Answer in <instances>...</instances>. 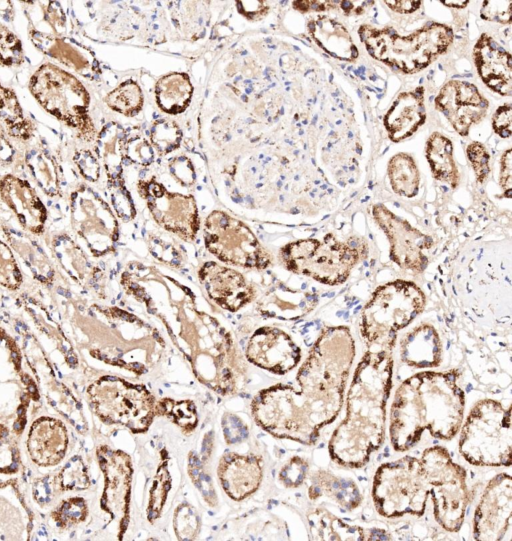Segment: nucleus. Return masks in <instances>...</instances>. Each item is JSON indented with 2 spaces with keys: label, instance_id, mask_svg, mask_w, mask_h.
<instances>
[{
  "label": "nucleus",
  "instance_id": "1",
  "mask_svg": "<svg viewBox=\"0 0 512 541\" xmlns=\"http://www.w3.org/2000/svg\"><path fill=\"white\" fill-rule=\"evenodd\" d=\"M393 347L367 351L358 363L347 395L345 419L334 431L329 450L339 464L360 467L385 435L386 402L392 385Z\"/></svg>",
  "mask_w": 512,
  "mask_h": 541
},
{
  "label": "nucleus",
  "instance_id": "2",
  "mask_svg": "<svg viewBox=\"0 0 512 541\" xmlns=\"http://www.w3.org/2000/svg\"><path fill=\"white\" fill-rule=\"evenodd\" d=\"M455 371H426L406 379L396 390L390 414V438L397 451L411 448L424 430L451 439L464 413V394Z\"/></svg>",
  "mask_w": 512,
  "mask_h": 541
},
{
  "label": "nucleus",
  "instance_id": "3",
  "mask_svg": "<svg viewBox=\"0 0 512 541\" xmlns=\"http://www.w3.org/2000/svg\"><path fill=\"white\" fill-rule=\"evenodd\" d=\"M355 357V344L346 326L325 328L298 373L300 395L312 408H341Z\"/></svg>",
  "mask_w": 512,
  "mask_h": 541
},
{
  "label": "nucleus",
  "instance_id": "4",
  "mask_svg": "<svg viewBox=\"0 0 512 541\" xmlns=\"http://www.w3.org/2000/svg\"><path fill=\"white\" fill-rule=\"evenodd\" d=\"M358 34L373 58L406 74L429 66L448 49L454 37L448 25L436 22L406 36L392 27L377 29L369 25H362Z\"/></svg>",
  "mask_w": 512,
  "mask_h": 541
},
{
  "label": "nucleus",
  "instance_id": "5",
  "mask_svg": "<svg viewBox=\"0 0 512 541\" xmlns=\"http://www.w3.org/2000/svg\"><path fill=\"white\" fill-rule=\"evenodd\" d=\"M425 305V294L414 282L397 279L379 286L361 312L362 337L370 346L394 347L397 332Z\"/></svg>",
  "mask_w": 512,
  "mask_h": 541
},
{
  "label": "nucleus",
  "instance_id": "6",
  "mask_svg": "<svg viewBox=\"0 0 512 541\" xmlns=\"http://www.w3.org/2000/svg\"><path fill=\"white\" fill-rule=\"evenodd\" d=\"M459 449L471 464L509 466L512 460L511 408L491 399L477 402L462 427Z\"/></svg>",
  "mask_w": 512,
  "mask_h": 541
},
{
  "label": "nucleus",
  "instance_id": "7",
  "mask_svg": "<svg viewBox=\"0 0 512 541\" xmlns=\"http://www.w3.org/2000/svg\"><path fill=\"white\" fill-rule=\"evenodd\" d=\"M432 488L421 459L404 457L379 467L374 477L373 499L384 516L421 515Z\"/></svg>",
  "mask_w": 512,
  "mask_h": 541
},
{
  "label": "nucleus",
  "instance_id": "8",
  "mask_svg": "<svg viewBox=\"0 0 512 541\" xmlns=\"http://www.w3.org/2000/svg\"><path fill=\"white\" fill-rule=\"evenodd\" d=\"M29 88L46 111L77 130L82 137H93L94 128L88 116L89 95L77 78L47 63L32 75Z\"/></svg>",
  "mask_w": 512,
  "mask_h": 541
},
{
  "label": "nucleus",
  "instance_id": "9",
  "mask_svg": "<svg viewBox=\"0 0 512 541\" xmlns=\"http://www.w3.org/2000/svg\"><path fill=\"white\" fill-rule=\"evenodd\" d=\"M361 257L359 247L331 234L322 240H300L283 249L290 270L331 286L345 282Z\"/></svg>",
  "mask_w": 512,
  "mask_h": 541
},
{
  "label": "nucleus",
  "instance_id": "10",
  "mask_svg": "<svg viewBox=\"0 0 512 541\" xmlns=\"http://www.w3.org/2000/svg\"><path fill=\"white\" fill-rule=\"evenodd\" d=\"M421 460L433 485L431 496L437 521L449 531L458 530L467 505L464 470L439 446L425 450Z\"/></svg>",
  "mask_w": 512,
  "mask_h": 541
},
{
  "label": "nucleus",
  "instance_id": "11",
  "mask_svg": "<svg viewBox=\"0 0 512 541\" xmlns=\"http://www.w3.org/2000/svg\"><path fill=\"white\" fill-rule=\"evenodd\" d=\"M372 215L388 238L392 261L402 269L423 272L428 264L425 252L431 247L432 239L383 204L374 205Z\"/></svg>",
  "mask_w": 512,
  "mask_h": 541
},
{
  "label": "nucleus",
  "instance_id": "12",
  "mask_svg": "<svg viewBox=\"0 0 512 541\" xmlns=\"http://www.w3.org/2000/svg\"><path fill=\"white\" fill-rule=\"evenodd\" d=\"M512 479L508 474L495 476L487 485L474 516L477 540H504L512 525Z\"/></svg>",
  "mask_w": 512,
  "mask_h": 541
},
{
  "label": "nucleus",
  "instance_id": "13",
  "mask_svg": "<svg viewBox=\"0 0 512 541\" xmlns=\"http://www.w3.org/2000/svg\"><path fill=\"white\" fill-rule=\"evenodd\" d=\"M435 107L459 135L467 136L470 127L486 116L489 102L472 83L450 80L439 90Z\"/></svg>",
  "mask_w": 512,
  "mask_h": 541
},
{
  "label": "nucleus",
  "instance_id": "14",
  "mask_svg": "<svg viewBox=\"0 0 512 541\" xmlns=\"http://www.w3.org/2000/svg\"><path fill=\"white\" fill-rule=\"evenodd\" d=\"M473 59L482 81L502 96L512 93V59L488 34L483 33L473 48Z\"/></svg>",
  "mask_w": 512,
  "mask_h": 541
},
{
  "label": "nucleus",
  "instance_id": "15",
  "mask_svg": "<svg viewBox=\"0 0 512 541\" xmlns=\"http://www.w3.org/2000/svg\"><path fill=\"white\" fill-rule=\"evenodd\" d=\"M426 120L424 90L418 87L400 93L383 118V124L393 142L413 135Z\"/></svg>",
  "mask_w": 512,
  "mask_h": 541
},
{
  "label": "nucleus",
  "instance_id": "16",
  "mask_svg": "<svg viewBox=\"0 0 512 541\" xmlns=\"http://www.w3.org/2000/svg\"><path fill=\"white\" fill-rule=\"evenodd\" d=\"M3 200L14 210L23 226L41 232L46 220V209L30 185L13 176H6L0 183Z\"/></svg>",
  "mask_w": 512,
  "mask_h": 541
},
{
  "label": "nucleus",
  "instance_id": "17",
  "mask_svg": "<svg viewBox=\"0 0 512 541\" xmlns=\"http://www.w3.org/2000/svg\"><path fill=\"white\" fill-rule=\"evenodd\" d=\"M404 363L415 368H433L441 362V341L433 326L421 324L406 333L400 342Z\"/></svg>",
  "mask_w": 512,
  "mask_h": 541
},
{
  "label": "nucleus",
  "instance_id": "18",
  "mask_svg": "<svg viewBox=\"0 0 512 541\" xmlns=\"http://www.w3.org/2000/svg\"><path fill=\"white\" fill-rule=\"evenodd\" d=\"M311 37L327 54L342 61H355L359 52L347 28L326 15H319L308 24Z\"/></svg>",
  "mask_w": 512,
  "mask_h": 541
},
{
  "label": "nucleus",
  "instance_id": "19",
  "mask_svg": "<svg viewBox=\"0 0 512 541\" xmlns=\"http://www.w3.org/2000/svg\"><path fill=\"white\" fill-rule=\"evenodd\" d=\"M219 476L227 493L240 499L257 488L261 469L254 459L235 455L225 458L219 468Z\"/></svg>",
  "mask_w": 512,
  "mask_h": 541
},
{
  "label": "nucleus",
  "instance_id": "20",
  "mask_svg": "<svg viewBox=\"0 0 512 541\" xmlns=\"http://www.w3.org/2000/svg\"><path fill=\"white\" fill-rule=\"evenodd\" d=\"M32 41L40 50L79 73L84 74L92 67L88 53L66 38L34 32Z\"/></svg>",
  "mask_w": 512,
  "mask_h": 541
},
{
  "label": "nucleus",
  "instance_id": "21",
  "mask_svg": "<svg viewBox=\"0 0 512 541\" xmlns=\"http://www.w3.org/2000/svg\"><path fill=\"white\" fill-rule=\"evenodd\" d=\"M426 158L435 179L456 188L459 184V172L453 159L451 141L438 132L431 134L426 143Z\"/></svg>",
  "mask_w": 512,
  "mask_h": 541
},
{
  "label": "nucleus",
  "instance_id": "22",
  "mask_svg": "<svg viewBox=\"0 0 512 541\" xmlns=\"http://www.w3.org/2000/svg\"><path fill=\"white\" fill-rule=\"evenodd\" d=\"M156 99L162 110L179 113L184 110L192 94L189 77L182 73H173L159 79L156 84Z\"/></svg>",
  "mask_w": 512,
  "mask_h": 541
},
{
  "label": "nucleus",
  "instance_id": "23",
  "mask_svg": "<svg viewBox=\"0 0 512 541\" xmlns=\"http://www.w3.org/2000/svg\"><path fill=\"white\" fill-rule=\"evenodd\" d=\"M388 177L393 191L401 196L414 197L419 190L420 174L408 153H397L388 162Z\"/></svg>",
  "mask_w": 512,
  "mask_h": 541
},
{
  "label": "nucleus",
  "instance_id": "24",
  "mask_svg": "<svg viewBox=\"0 0 512 541\" xmlns=\"http://www.w3.org/2000/svg\"><path fill=\"white\" fill-rule=\"evenodd\" d=\"M0 121L12 137L27 140L33 135V124L25 118L16 94L1 83Z\"/></svg>",
  "mask_w": 512,
  "mask_h": 541
},
{
  "label": "nucleus",
  "instance_id": "25",
  "mask_svg": "<svg viewBox=\"0 0 512 541\" xmlns=\"http://www.w3.org/2000/svg\"><path fill=\"white\" fill-rule=\"evenodd\" d=\"M125 142L124 131L114 123L107 125L99 134L98 153L112 177H117L121 171L120 162L125 155Z\"/></svg>",
  "mask_w": 512,
  "mask_h": 541
},
{
  "label": "nucleus",
  "instance_id": "26",
  "mask_svg": "<svg viewBox=\"0 0 512 541\" xmlns=\"http://www.w3.org/2000/svg\"><path fill=\"white\" fill-rule=\"evenodd\" d=\"M107 105L126 116L136 114L142 106V93L137 84L126 82L110 92L106 99Z\"/></svg>",
  "mask_w": 512,
  "mask_h": 541
},
{
  "label": "nucleus",
  "instance_id": "27",
  "mask_svg": "<svg viewBox=\"0 0 512 541\" xmlns=\"http://www.w3.org/2000/svg\"><path fill=\"white\" fill-rule=\"evenodd\" d=\"M28 166L39 185L49 194H55L56 167L53 159L46 151L32 150L27 157Z\"/></svg>",
  "mask_w": 512,
  "mask_h": 541
},
{
  "label": "nucleus",
  "instance_id": "28",
  "mask_svg": "<svg viewBox=\"0 0 512 541\" xmlns=\"http://www.w3.org/2000/svg\"><path fill=\"white\" fill-rule=\"evenodd\" d=\"M24 61L22 45L19 39L0 23V64L16 66Z\"/></svg>",
  "mask_w": 512,
  "mask_h": 541
},
{
  "label": "nucleus",
  "instance_id": "29",
  "mask_svg": "<svg viewBox=\"0 0 512 541\" xmlns=\"http://www.w3.org/2000/svg\"><path fill=\"white\" fill-rule=\"evenodd\" d=\"M180 138L179 128L170 120L161 119L155 123L152 129L151 140L163 152L174 149L179 144Z\"/></svg>",
  "mask_w": 512,
  "mask_h": 541
},
{
  "label": "nucleus",
  "instance_id": "30",
  "mask_svg": "<svg viewBox=\"0 0 512 541\" xmlns=\"http://www.w3.org/2000/svg\"><path fill=\"white\" fill-rule=\"evenodd\" d=\"M466 154L473 167L477 181L483 183L490 173V156L486 147L480 142H472L467 146Z\"/></svg>",
  "mask_w": 512,
  "mask_h": 541
},
{
  "label": "nucleus",
  "instance_id": "31",
  "mask_svg": "<svg viewBox=\"0 0 512 541\" xmlns=\"http://www.w3.org/2000/svg\"><path fill=\"white\" fill-rule=\"evenodd\" d=\"M511 4L512 1H484L480 10V15L484 20L509 24L511 22Z\"/></svg>",
  "mask_w": 512,
  "mask_h": 541
},
{
  "label": "nucleus",
  "instance_id": "32",
  "mask_svg": "<svg viewBox=\"0 0 512 541\" xmlns=\"http://www.w3.org/2000/svg\"><path fill=\"white\" fill-rule=\"evenodd\" d=\"M125 154L130 160L148 164L152 161L153 150L142 137L136 136L125 142Z\"/></svg>",
  "mask_w": 512,
  "mask_h": 541
},
{
  "label": "nucleus",
  "instance_id": "33",
  "mask_svg": "<svg viewBox=\"0 0 512 541\" xmlns=\"http://www.w3.org/2000/svg\"><path fill=\"white\" fill-rule=\"evenodd\" d=\"M492 127L502 138H508L512 133V107L510 104L500 106L493 115Z\"/></svg>",
  "mask_w": 512,
  "mask_h": 541
},
{
  "label": "nucleus",
  "instance_id": "34",
  "mask_svg": "<svg viewBox=\"0 0 512 541\" xmlns=\"http://www.w3.org/2000/svg\"><path fill=\"white\" fill-rule=\"evenodd\" d=\"M499 184L509 198L511 195L512 188V154L511 149H507L502 154L500 160V175H499Z\"/></svg>",
  "mask_w": 512,
  "mask_h": 541
},
{
  "label": "nucleus",
  "instance_id": "35",
  "mask_svg": "<svg viewBox=\"0 0 512 541\" xmlns=\"http://www.w3.org/2000/svg\"><path fill=\"white\" fill-rule=\"evenodd\" d=\"M75 162L77 163L82 174L89 180H95L98 177V164L96 159L87 150H81L75 155Z\"/></svg>",
  "mask_w": 512,
  "mask_h": 541
},
{
  "label": "nucleus",
  "instance_id": "36",
  "mask_svg": "<svg viewBox=\"0 0 512 541\" xmlns=\"http://www.w3.org/2000/svg\"><path fill=\"white\" fill-rule=\"evenodd\" d=\"M339 1H296L293 2L294 8L300 12L327 11L336 8Z\"/></svg>",
  "mask_w": 512,
  "mask_h": 541
},
{
  "label": "nucleus",
  "instance_id": "37",
  "mask_svg": "<svg viewBox=\"0 0 512 541\" xmlns=\"http://www.w3.org/2000/svg\"><path fill=\"white\" fill-rule=\"evenodd\" d=\"M390 9L395 12L407 14L416 11L420 5L421 1H412V0H398V1H384Z\"/></svg>",
  "mask_w": 512,
  "mask_h": 541
},
{
  "label": "nucleus",
  "instance_id": "38",
  "mask_svg": "<svg viewBox=\"0 0 512 541\" xmlns=\"http://www.w3.org/2000/svg\"><path fill=\"white\" fill-rule=\"evenodd\" d=\"M14 156V148L0 125V162L9 163Z\"/></svg>",
  "mask_w": 512,
  "mask_h": 541
},
{
  "label": "nucleus",
  "instance_id": "39",
  "mask_svg": "<svg viewBox=\"0 0 512 541\" xmlns=\"http://www.w3.org/2000/svg\"><path fill=\"white\" fill-rule=\"evenodd\" d=\"M442 3L446 6L462 9L467 6L469 1L467 0H448V1H442Z\"/></svg>",
  "mask_w": 512,
  "mask_h": 541
},
{
  "label": "nucleus",
  "instance_id": "40",
  "mask_svg": "<svg viewBox=\"0 0 512 541\" xmlns=\"http://www.w3.org/2000/svg\"><path fill=\"white\" fill-rule=\"evenodd\" d=\"M171 262H172L174 265H178V264L180 263V261L177 260V259H173Z\"/></svg>",
  "mask_w": 512,
  "mask_h": 541
}]
</instances>
